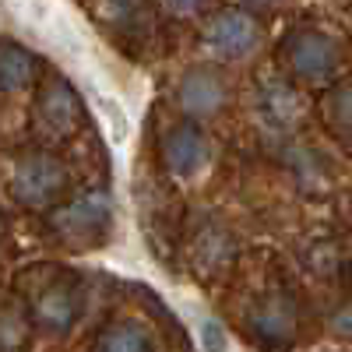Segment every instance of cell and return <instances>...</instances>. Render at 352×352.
Segmentation results:
<instances>
[{
  "mask_svg": "<svg viewBox=\"0 0 352 352\" xmlns=\"http://www.w3.org/2000/svg\"><path fill=\"white\" fill-rule=\"evenodd\" d=\"M32 78H36V56L21 46L0 43V88L4 92H18Z\"/></svg>",
  "mask_w": 352,
  "mask_h": 352,
  "instance_id": "10",
  "label": "cell"
},
{
  "mask_svg": "<svg viewBox=\"0 0 352 352\" xmlns=\"http://www.w3.org/2000/svg\"><path fill=\"white\" fill-rule=\"evenodd\" d=\"M78 96L74 88L60 78H53L39 88V99H36V120L50 131V134H67L78 124Z\"/></svg>",
  "mask_w": 352,
  "mask_h": 352,
  "instance_id": "8",
  "label": "cell"
},
{
  "mask_svg": "<svg viewBox=\"0 0 352 352\" xmlns=\"http://www.w3.org/2000/svg\"><path fill=\"white\" fill-rule=\"evenodd\" d=\"M180 106L194 120H208L226 106V81L212 67H190L180 81Z\"/></svg>",
  "mask_w": 352,
  "mask_h": 352,
  "instance_id": "7",
  "label": "cell"
},
{
  "mask_svg": "<svg viewBox=\"0 0 352 352\" xmlns=\"http://www.w3.org/2000/svg\"><path fill=\"white\" fill-rule=\"evenodd\" d=\"M74 317H78V300H74V289L67 285H53L36 303V320L46 331H67Z\"/></svg>",
  "mask_w": 352,
  "mask_h": 352,
  "instance_id": "9",
  "label": "cell"
},
{
  "mask_svg": "<svg viewBox=\"0 0 352 352\" xmlns=\"http://www.w3.org/2000/svg\"><path fill=\"white\" fill-rule=\"evenodd\" d=\"M64 187H67V169L50 152H32L18 159L11 173V194L25 208H46L50 201L64 194Z\"/></svg>",
  "mask_w": 352,
  "mask_h": 352,
  "instance_id": "1",
  "label": "cell"
},
{
  "mask_svg": "<svg viewBox=\"0 0 352 352\" xmlns=\"http://www.w3.org/2000/svg\"><path fill=\"white\" fill-rule=\"evenodd\" d=\"M335 328H338L342 335H349V338H352V303H349V307L335 317Z\"/></svg>",
  "mask_w": 352,
  "mask_h": 352,
  "instance_id": "15",
  "label": "cell"
},
{
  "mask_svg": "<svg viewBox=\"0 0 352 352\" xmlns=\"http://www.w3.org/2000/svg\"><path fill=\"white\" fill-rule=\"evenodd\" d=\"M264 113L272 116V120H278V124H285V120H292L296 116V96H292V88L289 85H268L264 88Z\"/></svg>",
  "mask_w": 352,
  "mask_h": 352,
  "instance_id": "13",
  "label": "cell"
},
{
  "mask_svg": "<svg viewBox=\"0 0 352 352\" xmlns=\"http://www.w3.org/2000/svg\"><path fill=\"white\" fill-rule=\"evenodd\" d=\"M324 116H328V127L342 138H352V85H342L328 96L324 102Z\"/></svg>",
  "mask_w": 352,
  "mask_h": 352,
  "instance_id": "12",
  "label": "cell"
},
{
  "mask_svg": "<svg viewBox=\"0 0 352 352\" xmlns=\"http://www.w3.org/2000/svg\"><path fill=\"white\" fill-rule=\"evenodd\" d=\"M96 352H152V338L148 328L138 320H116L106 328V335L99 338Z\"/></svg>",
  "mask_w": 352,
  "mask_h": 352,
  "instance_id": "11",
  "label": "cell"
},
{
  "mask_svg": "<svg viewBox=\"0 0 352 352\" xmlns=\"http://www.w3.org/2000/svg\"><path fill=\"white\" fill-rule=\"evenodd\" d=\"M50 222L71 243H96L109 226V197L102 190H88V194L67 201Z\"/></svg>",
  "mask_w": 352,
  "mask_h": 352,
  "instance_id": "3",
  "label": "cell"
},
{
  "mask_svg": "<svg viewBox=\"0 0 352 352\" xmlns=\"http://www.w3.org/2000/svg\"><path fill=\"white\" fill-rule=\"evenodd\" d=\"M204 43H208V50L219 60H243V56H250L261 43V25L243 8H226L208 21Z\"/></svg>",
  "mask_w": 352,
  "mask_h": 352,
  "instance_id": "2",
  "label": "cell"
},
{
  "mask_svg": "<svg viewBox=\"0 0 352 352\" xmlns=\"http://www.w3.org/2000/svg\"><path fill=\"white\" fill-rule=\"evenodd\" d=\"M289 67L303 81H324L338 67V43L324 32H296L289 39Z\"/></svg>",
  "mask_w": 352,
  "mask_h": 352,
  "instance_id": "4",
  "label": "cell"
},
{
  "mask_svg": "<svg viewBox=\"0 0 352 352\" xmlns=\"http://www.w3.org/2000/svg\"><path fill=\"white\" fill-rule=\"evenodd\" d=\"M201 342H204L208 352H226V338H222L219 320H204V324H201Z\"/></svg>",
  "mask_w": 352,
  "mask_h": 352,
  "instance_id": "14",
  "label": "cell"
},
{
  "mask_svg": "<svg viewBox=\"0 0 352 352\" xmlns=\"http://www.w3.org/2000/svg\"><path fill=\"white\" fill-rule=\"evenodd\" d=\"M159 155H162V166L173 176H194L204 166V159H208V141H204L201 127L180 124V127H173V131L162 134Z\"/></svg>",
  "mask_w": 352,
  "mask_h": 352,
  "instance_id": "6",
  "label": "cell"
},
{
  "mask_svg": "<svg viewBox=\"0 0 352 352\" xmlns=\"http://www.w3.org/2000/svg\"><path fill=\"white\" fill-rule=\"evenodd\" d=\"M250 331L257 342L272 345V349H282L292 342L296 335V307L285 292H268L250 314Z\"/></svg>",
  "mask_w": 352,
  "mask_h": 352,
  "instance_id": "5",
  "label": "cell"
}]
</instances>
